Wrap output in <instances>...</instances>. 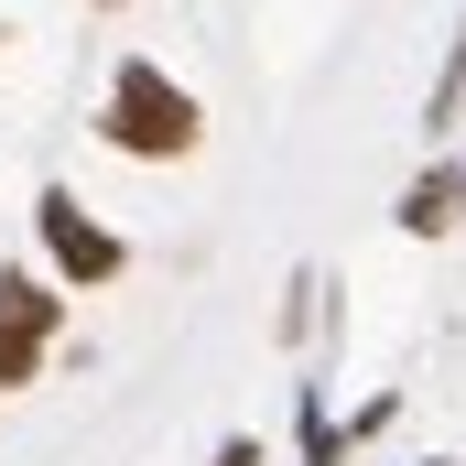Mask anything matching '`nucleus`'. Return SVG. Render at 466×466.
<instances>
[{
    "label": "nucleus",
    "instance_id": "f03ea898",
    "mask_svg": "<svg viewBox=\"0 0 466 466\" xmlns=\"http://www.w3.org/2000/svg\"><path fill=\"white\" fill-rule=\"evenodd\" d=\"M33 228H44L55 271H66L76 293H87V282H119V260H130V249H119V238L98 228V218H87V207H76L66 185H44V196H33Z\"/></svg>",
    "mask_w": 466,
    "mask_h": 466
},
{
    "label": "nucleus",
    "instance_id": "39448f33",
    "mask_svg": "<svg viewBox=\"0 0 466 466\" xmlns=\"http://www.w3.org/2000/svg\"><path fill=\"white\" fill-rule=\"evenodd\" d=\"M218 466H260V445H249V434H228V445H218Z\"/></svg>",
    "mask_w": 466,
    "mask_h": 466
},
{
    "label": "nucleus",
    "instance_id": "7ed1b4c3",
    "mask_svg": "<svg viewBox=\"0 0 466 466\" xmlns=\"http://www.w3.org/2000/svg\"><path fill=\"white\" fill-rule=\"evenodd\" d=\"M55 315H66V293H44L33 271H0V390H22V380L44 369Z\"/></svg>",
    "mask_w": 466,
    "mask_h": 466
},
{
    "label": "nucleus",
    "instance_id": "f257e3e1",
    "mask_svg": "<svg viewBox=\"0 0 466 466\" xmlns=\"http://www.w3.org/2000/svg\"><path fill=\"white\" fill-rule=\"evenodd\" d=\"M196 130H207V119H196V98H185L163 66H141V55H130V66L109 76V109H98V141H109V152L174 163V152H196Z\"/></svg>",
    "mask_w": 466,
    "mask_h": 466
},
{
    "label": "nucleus",
    "instance_id": "20e7f679",
    "mask_svg": "<svg viewBox=\"0 0 466 466\" xmlns=\"http://www.w3.org/2000/svg\"><path fill=\"white\" fill-rule=\"evenodd\" d=\"M401 228H412V238H445V228H466V163L423 174V185L401 196Z\"/></svg>",
    "mask_w": 466,
    "mask_h": 466
}]
</instances>
